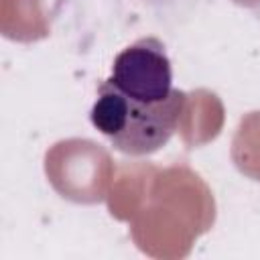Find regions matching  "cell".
Returning a JSON list of instances; mask_svg holds the SVG:
<instances>
[{"label": "cell", "mask_w": 260, "mask_h": 260, "mask_svg": "<svg viewBox=\"0 0 260 260\" xmlns=\"http://www.w3.org/2000/svg\"><path fill=\"white\" fill-rule=\"evenodd\" d=\"M187 95L181 89L162 102H142L126 95L104 79L89 110L93 128L124 154L146 156L160 150L175 134Z\"/></svg>", "instance_id": "1"}, {"label": "cell", "mask_w": 260, "mask_h": 260, "mask_svg": "<svg viewBox=\"0 0 260 260\" xmlns=\"http://www.w3.org/2000/svg\"><path fill=\"white\" fill-rule=\"evenodd\" d=\"M120 91L142 102H162L175 93L173 65L162 41L142 37L122 49L108 77Z\"/></svg>", "instance_id": "2"}]
</instances>
